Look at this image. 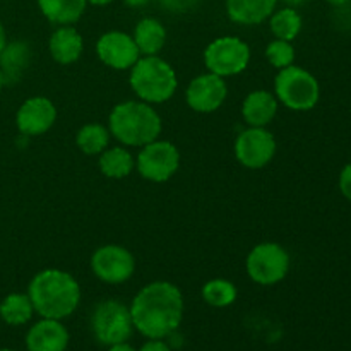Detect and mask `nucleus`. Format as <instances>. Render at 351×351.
Returning a JSON list of instances; mask_svg holds the SVG:
<instances>
[{
	"label": "nucleus",
	"mask_w": 351,
	"mask_h": 351,
	"mask_svg": "<svg viewBox=\"0 0 351 351\" xmlns=\"http://www.w3.org/2000/svg\"><path fill=\"white\" fill-rule=\"evenodd\" d=\"M99 170L105 177L113 178V180H120V178L129 177L136 168V158L132 156L127 147H106L101 154H99Z\"/></svg>",
	"instance_id": "22"
},
{
	"label": "nucleus",
	"mask_w": 351,
	"mask_h": 351,
	"mask_svg": "<svg viewBox=\"0 0 351 351\" xmlns=\"http://www.w3.org/2000/svg\"><path fill=\"white\" fill-rule=\"evenodd\" d=\"M149 2L151 0H123L127 7H132V9H141V7L147 5Z\"/></svg>",
	"instance_id": "31"
},
{
	"label": "nucleus",
	"mask_w": 351,
	"mask_h": 351,
	"mask_svg": "<svg viewBox=\"0 0 351 351\" xmlns=\"http://www.w3.org/2000/svg\"><path fill=\"white\" fill-rule=\"evenodd\" d=\"M5 45H7V33H5V27H3V24L0 23V53L3 51Z\"/></svg>",
	"instance_id": "33"
},
{
	"label": "nucleus",
	"mask_w": 351,
	"mask_h": 351,
	"mask_svg": "<svg viewBox=\"0 0 351 351\" xmlns=\"http://www.w3.org/2000/svg\"><path fill=\"white\" fill-rule=\"evenodd\" d=\"M27 297L38 315L62 321L81 304V287L67 271L43 269L31 280Z\"/></svg>",
	"instance_id": "2"
},
{
	"label": "nucleus",
	"mask_w": 351,
	"mask_h": 351,
	"mask_svg": "<svg viewBox=\"0 0 351 351\" xmlns=\"http://www.w3.org/2000/svg\"><path fill=\"white\" fill-rule=\"evenodd\" d=\"M98 58L113 71H130L141 58V51L130 34L123 31H108L96 41Z\"/></svg>",
	"instance_id": "12"
},
{
	"label": "nucleus",
	"mask_w": 351,
	"mask_h": 351,
	"mask_svg": "<svg viewBox=\"0 0 351 351\" xmlns=\"http://www.w3.org/2000/svg\"><path fill=\"white\" fill-rule=\"evenodd\" d=\"M266 58L273 67L278 71L285 67H290L295 64V48L291 41L276 40L274 38L269 45L266 47Z\"/></svg>",
	"instance_id": "27"
},
{
	"label": "nucleus",
	"mask_w": 351,
	"mask_h": 351,
	"mask_svg": "<svg viewBox=\"0 0 351 351\" xmlns=\"http://www.w3.org/2000/svg\"><path fill=\"white\" fill-rule=\"evenodd\" d=\"M57 108L53 101L45 96H33L19 106L16 113V125L23 136H43L53 127Z\"/></svg>",
	"instance_id": "14"
},
{
	"label": "nucleus",
	"mask_w": 351,
	"mask_h": 351,
	"mask_svg": "<svg viewBox=\"0 0 351 351\" xmlns=\"http://www.w3.org/2000/svg\"><path fill=\"white\" fill-rule=\"evenodd\" d=\"M0 351H14V350H0Z\"/></svg>",
	"instance_id": "38"
},
{
	"label": "nucleus",
	"mask_w": 351,
	"mask_h": 351,
	"mask_svg": "<svg viewBox=\"0 0 351 351\" xmlns=\"http://www.w3.org/2000/svg\"><path fill=\"white\" fill-rule=\"evenodd\" d=\"M237 297H239V291H237L235 285L228 280H223V278L209 280L208 283L202 287V298H204L206 304L211 305V307H230L232 304H235Z\"/></svg>",
	"instance_id": "26"
},
{
	"label": "nucleus",
	"mask_w": 351,
	"mask_h": 351,
	"mask_svg": "<svg viewBox=\"0 0 351 351\" xmlns=\"http://www.w3.org/2000/svg\"><path fill=\"white\" fill-rule=\"evenodd\" d=\"M339 191H341L343 197L351 202V163L346 165L339 173Z\"/></svg>",
	"instance_id": "29"
},
{
	"label": "nucleus",
	"mask_w": 351,
	"mask_h": 351,
	"mask_svg": "<svg viewBox=\"0 0 351 351\" xmlns=\"http://www.w3.org/2000/svg\"><path fill=\"white\" fill-rule=\"evenodd\" d=\"M27 351H65L69 331L57 319H41L26 335Z\"/></svg>",
	"instance_id": "15"
},
{
	"label": "nucleus",
	"mask_w": 351,
	"mask_h": 351,
	"mask_svg": "<svg viewBox=\"0 0 351 351\" xmlns=\"http://www.w3.org/2000/svg\"><path fill=\"white\" fill-rule=\"evenodd\" d=\"M141 55H158L167 43V29L154 17H144L134 27L132 34Z\"/></svg>",
	"instance_id": "20"
},
{
	"label": "nucleus",
	"mask_w": 351,
	"mask_h": 351,
	"mask_svg": "<svg viewBox=\"0 0 351 351\" xmlns=\"http://www.w3.org/2000/svg\"><path fill=\"white\" fill-rule=\"evenodd\" d=\"M228 96L226 81L213 72L199 74L185 91V101L191 110L197 113H213L223 106Z\"/></svg>",
	"instance_id": "13"
},
{
	"label": "nucleus",
	"mask_w": 351,
	"mask_h": 351,
	"mask_svg": "<svg viewBox=\"0 0 351 351\" xmlns=\"http://www.w3.org/2000/svg\"><path fill=\"white\" fill-rule=\"evenodd\" d=\"M276 149V139L266 127H249L242 130L235 141L237 160L250 170H259L269 165Z\"/></svg>",
	"instance_id": "11"
},
{
	"label": "nucleus",
	"mask_w": 351,
	"mask_h": 351,
	"mask_svg": "<svg viewBox=\"0 0 351 351\" xmlns=\"http://www.w3.org/2000/svg\"><path fill=\"white\" fill-rule=\"evenodd\" d=\"M129 84L141 101L161 105L173 98L178 88L175 69L158 55L141 57L130 69Z\"/></svg>",
	"instance_id": "4"
},
{
	"label": "nucleus",
	"mask_w": 351,
	"mask_h": 351,
	"mask_svg": "<svg viewBox=\"0 0 351 351\" xmlns=\"http://www.w3.org/2000/svg\"><path fill=\"white\" fill-rule=\"evenodd\" d=\"M108 351H136V350H134L130 345H127V343H119V345L110 346Z\"/></svg>",
	"instance_id": "32"
},
{
	"label": "nucleus",
	"mask_w": 351,
	"mask_h": 351,
	"mask_svg": "<svg viewBox=\"0 0 351 351\" xmlns=\"http://www.w3.org/2000/svg\"><path fill=\"white\" fill-rule=\"evenodd\" d=\"M91 271L106 285H122L136 273V259L125 247L108 243L91 256Z\"/></svg>",
	"instance_id": "10"
},
{
	"label": "nucleus",
	"mask_w": 351,
	"mask_h": 351,
	"mask_svg": "<svg viewBox=\"0 0 351 351\" xmlns=\"http://www.w3.org/2000/svg\"><path fill=\"white\" fill-rule=\"evenodd\" d=\"M165 10L171 14H185L194 10L201 0H158Z\"/></svg>",
	"instance_id": "28"
},
{
	"label": "nucleus",
	"mask_w": 351,
	"mask_h": 351,
	"mask_svg": "<svg viewBox=\"0 0 351 351\" xmlns=\"http://www.w3.org/2000/svg\"><path fill=\"white\" fill-rule=\"evenodd\" d=\"M245 269L254 283L273 287L287 278L290 271V254L280 243L263 242L249 252Z\"/></svg>",
	"instance_id": "6"
},
{
	"label": "nucleus",
	"mask_w": 351,
	"mask_h": 351,
	"mask_svg": "<svg viewBox=\"0 0 351 351\" xmlns=\"http://www.w3.org/2000/svg\"><path fill=\"white\" fill-rule=\"evenodd\" d=\"M274 96L278 103H283L293 112H308L319 103L321 86L314 74L293 64L278 72L274 79Z\"/></svg>",
	"instance_id": "5"
},
{
	"label": "nucleus",
	"mask_w": 351,
	"mask_h": 351,
	"mask_svg": "<svg viewBox=\"0 0 351 351\" xmlns=\"http://www.w3.org/2000/svg\"><path fill=\"white\" fill-rule=\"evenodd\" d=\"M250 47L239 36H221L206 47L204 65L219 77L239 75L249 67Z\"/></svg>",
	"instance_id": "7"
},
{
	"label": "nucleus",
	"mask_w": 351,
	"mask_h": 351,
	"mask_svg": "<svg viewBox=\"0 0 351 351\" xmlns=\"http://www.w3.org/2000/svg\"><path fill=\"white\" fill-rule=\"evenodd\" d=\"M130 317L147 339H163L175 332L184 319V295L170 281H153L134 297Z\"/></svg>",
	"instance_id": "1"
},
{
	"label": "nucleus",
	"mask_w": 351,
	"mask_h": 351,
	"mask_svg": "<svg viewBox=\"0 0 351 351\" xmlns=\"http://www.w3.org/2000/svg\"><path fill=\"white\" fill-rule=\"evenodd\" d=\"M139 351H170V348L167 343H163V339H149Z\"/></svg>",
	"instance_id": "30"
},
{
	"label": "nucleus",
	"mask_w": 351,
	"mask_h": 351,
	"mask_svg": "<svg viewBox=\"0 0 351 351\" xmlns=\"http://www.w3.org/2000/svg\"><path fill=\"white\" fill-rule=\"evenodd\" d=\"M48 51L57 64H74L84 51L82 34L74 26H58L48 40Z\"/></svg>",
	"instance_id": "16"
},
{
	"label": "nucleus",
	"mask_w": 351,
	"mask_h": 351,
	"mask_svg": "<svg viewBox=\"0 0 351 351\" xmlns=\"http://www.w3.org/2000/svg\"><path fill=\"white\" fill-rule=\"evenodd\" d=\"M3 86H5V81H3V75H2V72H0V93H2Z\"/></svg>",
	"instance_id": "37"
},
{
	"label": "nucleus",
	"mask_w": 351,
	"mask_h": 351,
	"mask_svg": "<svg viewBox=\"0 0 351 351\" xmlns=\"http://www.w3.org/2000/svg\"><path fill=\"white\" fill-rule=\"evenodd\" d=\"M285 3H288V5L291 7H298V5H304L305 2H308V0H283Z\"/></svg>",
	"instance_id": "36"
},
{
	"label": "nucleus",
	"mask_w": 351,
	"mask_h": 351,
	"mask_svg": "<svg viewBox=\"0 0 351 351\" xmlns=\"http://www.w3.org/2000/svg\"><path fill=\"white\" fill-rule=\"evenodd\" d=\"M278 0H225L230 19L242 26L263 24L276 10Z\"/></svg>",
	"instance_id": "18"
},
{
	"label": "nucleus",
	"mask_w": 351,
	"mask_h": 351,
	"mask_svg": "<svg viewBox=\"0 0 351 351\" xmlns=\"http://www.w3.org/2000/svg\"><path fill=\"white\" fill-rule=\"evenodd\" d=\"M278 113V99L267 89L249 93L242 103V117L249 127H267Z\"/></svg>",
	"instance_id": "17"
},
{
	"label": "nucleus",
	"mask_w": 351,
	"mask_h": 351,
	"mask_svg": "<svg viewBox=\"0 0 351 351\" xmlns=\"http://www.w3.org/2000/svg\"><path fill=\"white\" fill-rule=\"evenodd\" d=\"M34 307L27 293H10L0 302V317L9 326H23L31 321Z\"/></svg>",
	"instance_id": "24"
},
{
	"label": "nucleus",
	"mask_w": 351,
	"mask_h": 351,
	"mask_svg": "<svg viewBox=\"0 0 351 351\" xmlns=\"http://www.w3.org/2000/svg\"><path fill=\"white\" fill-rule=\"evenodd\" d=\"M110 130L101 123H86L75 134V144L84 154H101L110 144Z\"/></svg>",
	"instance_id": "25"
},
{
	"label": "nucleus",
	"mask_w": 351,
	"mask_h": 351,
	"mask_svg": "<svg viewBox=\"0 0 351 351\" xmlns=\"http://www.w3.org/2000/svg\"><path fill=\"white\" fill-rule=\"evenodd\" d=\"M326 2L331 3L332 7H345V5H348L351 0H326Z\"/></svg>",
	"instance_id": "35"
},
{
	"label": "nucleus",
	"mask_w": 351,
	"mask_h": 351,
	"mask_svg": "<svg viewBox=\"0 0 351 351\" xmlns=\"http://www.w3.org/2000/svg\"><path fill=\"white\" fill-rule=\"evenodd\" d=\"M31 62V48L24 41H14L7 43L3 51L0 53V72L3 75L5 84L17 82L23 77L24 71Z\"/></svg>",
	"instance_id": "21"
},
{
	"label": "nucleus",
	"mask_w": 351,
	"mask_h": 351,
	"mask_svg": "<svg viewBox=\"0 0 351 351\" xmlns=\"http://www.w3.org/2000/svg\"><path fill=\"white\" fill-rule=\"evenodd\" d=\"M136 168L146 180L161 184L173 177L180 168V151L170 141L154 139L141 147L136 158Z\"/></svg>",
	"instance_id": "9"
},
{
	"label": "nucleus",
	"mask_w": 351,
	"mask_h": 351,
	"mask_svg": "<svg viewBox=\"0 0 351 351\" xmlns=\"http://www.w3.org/2000/svg\"><path fill=\"white\" fill-rule=\"evenodd\" d=\"M41 14L58 26H72L86 12V0H36Z\"/></svg>",
	"instance_id": "19"
},
{
	"label": "nucleus",
	"mask_w": 351,
	"mask_h": 351,
	"mask_svg": "<svg viewBox=\"0 0 351 351\" xmlns=\"http://www.w3.org/2000/svg\"><path fill=\"white\" fill-rule=\"evenodd\" d=\"M163 129L161 117L146 101H122L113 106L108 130L122 146L143 147L158 139Z\"/></svg>",
	"instance_id": "3"
},
{
	"label": "nucleus",
	"mask_w": 351,
	"mask_h": 351,
	"mask_svg": "<svg viewBox=\"0 0 351 351\" xmlns=\"http://www.w3.org/2000/svg\"><path fill=\"white\" fill-rule=\"evenodd\" d=\"M269 29L276 40L293 41L300 34L304 21L295 7L288 5L280 10H274L269 19Z\"/></svg>",
	"instance_id": "23"
},
{
	"label": "nucleus",
	"mask_w": 351,
	"mask_h": 351,
	"mask_svg": "<svg viewBox=\"0 0 351 351\" xmlns=\"http://www.w3.org/2000/svg\"><path fill=\"white\" fill-rule=\"evenodd\" d=\"M91 329L101 345L127 343L134 329L130 308L117 300L99 302L91 315Z\"/></svg>",
	"instance_id": "8"
},
{
	"label": "nucleus",
	"mask_w": 351,
	"mask_h": 351,
	"mask_svg": "<svg viewBox=\"0 0 351 351\" xmlns=\"http://www.w3.org/2000/svg\"><path fill=\"white\" fill-rule=\"evenodd\" d=\"M86 2H88V5L105 7V5H110V3H112L113 0H86Z\"/></svg>",
	"instance_id": "34"
}]
</instances>
